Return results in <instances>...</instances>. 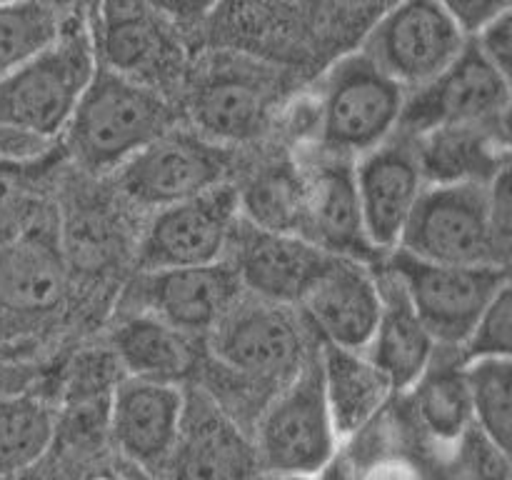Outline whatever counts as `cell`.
Here are the masks:
<instances>
[{
	"instance_id": "obj_1",
	"label": "cell",
	"mask_w": 512,
	"mask_h": 480,
	"mask_svg": "<svg viewBox=\"0 0 512 480\" xmlns=\"http://www.w3.org/2000/svg\"><path fill=\"white\" fill-rule=\"evenodd\" d=\"M88 13H65L55 38L0 83V128L55 143L98 70Z\"/></svg>"
},
{
	"instance_id": "obj_2",
	"label": "cell",
	"mask_w": 512,
	"mask_h": 480,
	"mask_svg": "<svg viewBox=\"0 0 512 480\" xmlns=\"http://www.w3.org/2000/svg\"><path fill=\"white\" fill-rule=\"evenodd\" d=\"M168 128H173L170 98L98 65L65 125L63 150L90 173H108Z\"/></svg>"
},
{
	"instance_id": "obj_3",
	"label": "cell",
	"mask_w": 512,
	"mask_h": 480,
	"mask_svg": "<svg viewBox=\"0 0 512 480\" xmlns=\"http://www.w3.org/2000/svg\"><path fill=\"white\" fill-rule=\"evenodd\" d=\"M183 83L195 130L218 145L260 138L280 95L275 65L238 48L210 50L188 68Z\"/></svg>"
},
{
	"instance_id": "obj_4",
	"label": "cell",
	"mask_w": 512,
	"mask_h": 480,
	"mask_svg": "<svg viewBox=\"0 0 512 480\" xmlns=\"http://www.w3.org/2000/svg\"><path fill=\"white\" fill-rule=\"evenodd\" d=\"M405 90L363 50L330 65L318 98L320 143L330 155L358 158L398 133Z\"/></svg>"
},
{
	"instance_id": "obj_5",
	"label": "cell",
	"mask_w": 512,
	"mask_h": 480,
	"mask_svg": "<svg viewBox=\"0 0 512 480\" xmlns=\"http://www.w3.org/2000/svg\"><path fill=\"white\" fill-rule=\"evenodd\" d=\"M93 43L100 68L170 98L188 73L180 28L145 0H98Z\"/></svg>"
},
{
	"instance_id": "obj_6",
	"label": "cell",
	"mask_w": 512,
	"mask_h": 480,
	"mask_svg": "<svg viewBox=\"0 0 512 480\" xmlns=\"http://www.w3.org/2000/svg\"><path fill=\"white\" fill-rule=\"evenodd\" d=\"M488 183L425 185L400 238V253L445 265L508 268L488 218Z\"/></svg>"
},
{
	"instance_id": "obj_7",
	"label": "cell",
	"mask_w": 512,
	"mask_h": 480,
	"mask_svg": "<svg viewBox=\"0 0 512 480\" xmlns=\"http://www.w3.org/2000/svg\"><path fill=\"white\" fill-rule=\"evenodd\" d=\"M338 443L325 405L320 363L308 358L260 415L255 460L263 473L315 478L338 455Z\"/></svg>"
},
{
	"instance_id": "obj_8",
	"label": "cell",
	"mask_w": 512,
	"mask_h": 480,
	"mask_svg": "<svg viewBox=\"0 0 512 480\" xmlns=\"http://www.w3.org/2000/svg\"><path fill=\"white\" fill-rule=\"evenodd\" d=\"M385 270L405 290L433 343L445 348H460L478 315L510 283L508 268L428 263L400 250L390 253Z\"/></svg>"
},
{
	"instance_id": "obj_9",
	"label": "cell",
	"mask_w": 512,
	"mask_h": 480,
	"mask_svg": "<svg viewBox=\"0 0 512 480\" xmlns=\"http://www.w3.org/2000/svg\"><path fill=\"white\" fill-rule=\"evenodd\" d=\"M465 43L438 0H395L373 20L360 50L410 93L443 73Z\"/></svg>"
},
{
	"instance_id": "obj_10",
	"label": "cell",
	"mask_w": 512,
	"mask_h": 480,
	"mask_svg": "<svg viewBox=\"0 0 512 480\" xmlns=\"http://www.w3.org/2000/svg\"><path fill=\"white\" fill-rule=\"evenodd\" d=\"M115 175L133 203L160 210L228 183V153L198 130L168 128L125 160Z\"/></svg>"
},
{
	"instance_id": "obj_11",
	"label": "cell",
	"mask_w": 512,
	"mask_h": 480,
	"mask_svg": "<svg viewBox=\"0 0 512 480\" xmlns=\"http://www.w3.org/2000/svg\"><path fill=\"white\" fill-rule=\"evenodd\" d=\"M510 78L493 68L473 40L430 83L405 95L398 130L420 138L450 125H485L508 120Z\"/></svg>"
},
{
	"instance_id": "obj_12",
	"label": "cell",
	"mask_w": 512,
	"mask_h": 480,
	"mask_svg": "<svg viewBox=\"0 0 512 480\" xmlns=\"http://www.w3.org/2000/svg\"><path fill=\"white\" fill-rule=\"evenodd\" d=\"M210 353L228 370L248 378H293L308 360L305 328L290 305L240 295L210 330Z\"/></svg>"
},
{
	"instance_id": "obj_13",
	"label": "cell",
	"mask_w": 512,
	"mask_h": 480,
	"mask_svg": "<svg viewBox=\"0 0 512 480\" xmlns=\"http://www.w3.org/2000/svg\"><path fill=\"white\" fill-rule=\"evenodd\" d=\"M238 220V188L233 183H220L208 193L160 208L140 240V265L148 273L225 260Z\"/></svg>"
},
{
	"instance_id": "obj_14",
	"label": "cell",
	"mask_w": 512,
	"mask_h": 480,
	"mask_svg": "<svg viewBox=\"0 0 512 480\" xmlns=\"http://www.w3.org/2000/svg\"><path fill=\"white\" fill-rule=\"evenodd\" d=\"M360 13H373V0H223L213 18L243 38L235 48L273 63L275 53H300Z\"/></svg>"
},
{
	"instance_id": "obj_15",
	"label": "cell",
	"mask_w": 512,
	"mask_h": 480,
	"mask_svg": "<svg viewBox=\"0 0 512 480\" xmlns=\"http://www.w3.org/2000/svg\"><path fill=\"white\" fill-rule=\"evenodd\" d=\"M185 395L178 385L120 375L108 413V435L120 458L150 470L165 468L180 438Z\"/></svg>"
},
{
	"instance_id": "obj_16",
	"label": "cell",
	"mask_w": 512,
	"mask_h": 480,
	"mask_svg": "<svg viewBox=\"0 0 512 480\" xmlns=\"http://www.w3.org/2000/svg\"><path fill=\"white\" fill-rule=\"evenodd\" d=\"M365 235L375 253H393L425 188L415 143L385 140L353 160Z\"/></svg>"
},
{
	"instance_id": "obj_17",
	"label": "cell",
	"mask_w": 512,
	"mask_h": 480,
	"mask_svg": "<svg viewBox=\"0 0 512 480\" xmlns=\"http://www.w3.org/2000/svg\"><path fill=\"white\" fill-rule=\"evenodd\" d=\"M298 308L325 345L365 350L380 315L378 273L363 260L328 255Z\"/></svg>"
},
{
	"instance_id": "obj_18",
	"label": "cell",
	"mask_w": 512,
	"mask_h": 480,
	"mask_svg": "<svg viewBox=\"0 0 512 480\" xmlns=\"http://www.w3.org/2000/svg\"><path fill=\"white\" fill-rule=\"evenodd\" d=\"M243 295L228 260L193 268L148 270L138 288V313L155 315L188 335L210 333Z\"/></svg>"
},
{
	"instance_id": "obj_19",
	"label": "cell",
	"mask_w": 512,
	"mask_h": 480,
	"mask_svg": "<svg viewBox=\"0 0 512 480\" xmlns=\"http://www.w3.org/2000/svg\"><path fill=\"white\" fill-rule=\"evenodd\" d=\"M230 250V265L238 273L243 290L290 308L300 303L305 288L330 255L298 235L268 233L253 228L243 218L238 220Z\"/></svg>"
},
{
	"instance_id": "obj_20",
	"label": "cell",
	"mask_w": 512,
	"mask_h": 480,
	"mask_svg": "<svg viewBox=\"0 0 512 480\" xmlns=\"http://www.w3.org/2000/svg\"><path fill=\"white\" fill-rule=\"evenodd\" d=\"M305 173H308L305 240L338 258L368 263L375 250L365 235L353 160L330 155L328 160H320Z\"/></svg>"
},
{
	"instance_id": "obj_21",
	"label": "cell",
	"mask_w": 512,
	"mask_h": 480,
	"mask_svg": "<svg viewBox=\"0 0 512 480\" xmlns=\"http://www.w3.org/2000/svg\"><path fill=\"white\" fill-rule=\"evenodd\" d=\"M165 468L173 480H250L258 470L255 450L215 405L185 410L180 438Z\"/></svg>"
},
{
	"instance_id": "obj_22",
	"label": "cell",
	"mask_w": 512,
	"mask_h": 480,
	"mask_svg": "<svg viewBox=\"0 0 512 480\" xmlns=\"http://www.w3.org/2000/svg\"><path fill=\"white\" fill-rule=\"evenodd\" d=\"M380 315L363 353L390 380L395 393H405L420 380L435 358V343L415 315L398 280L380 270Z\"/></svg>"
},
{
	"instance_id": "obj_23",
	"label": "cell",
	"mask_w": 512,
	"mask_h": 480,
	"mask_svg": "<svg viewBox=\"0 0 512 480\" xmlns=\"http://www.w3.org/2000/svg\"><path fill=\"white\" fill-rule=\"evenodd\" d=\"M420 168L433 183H488L508 168V123L450 125L413 138Z\"/></svg>"
},
{
	"instance_id": "obj_24",
	"label": "cell",
	"mask_w": 512,
	"mask_h": 480,
	"mask_svg": "<svg viewBox=\"0 0 512 480\" xmlns=\"http://www.w3.org/2000/svg\"><path fill=\"white\" fill-rule=\"evenodd\" d=\"M318 363L325 405L340 440L358 435L393 398L395 388L363 350L323 345Z\"/></svg>"
},
{
	"instance_id": "obj_25",
	"label": "cell",
	"mask_w": 512,
	"mask_h": 480,
	"mask_svg": "<svg viewBox=\"0 0 512 480\" xmlns=\"http://www.w3.org/2000/svg\"><path fill=\"white\" fill-rule=\"evenodd\" d=\"M110 340L113 358L130 378L178 385V380L188 378L198 363L193 335L148 313H133L120 320Z\"/></svg>"
},
{
	"instance_id": "obj_26",
	"label": "cell",
	"mask_w": 512,
	"mask_h": 480,
	"mask_svg": "<svg viewBox=\"0 0 512 480\" xmlns=\"http://www.w3.org/2000/svg\"><path fill=\"white\" fill-rule=\"evenodd\" d=\"M63 293V260L58 248L38 230L0 245V308L13 313H48Z\"/></svg>"
},
{
	"instance_id": "obj_27",
	"label": "cell",
	"mask_w": 512,
	"mask_h": 480,
	"mask_svg": "<svg viewBox=\"0 0 512 480\" xmlns=\"http://www.w3.org/2000/svg\"><path fill=\"white\" fill-rule=\"evenodd\" d=\"M240 218L253 228L305 238L308 225V173L298 165L275 163L238 188Z\"/></svg>"
},
{
	"instance_id": "obj_28",
	"label": "cell",
	"mask_w": 512,
	"mask_h": 480,
	"mask_svg": "<svg viewBox=\"0 0 512 480\" xmlns=\"http://www.w3.org/2000/svg\"><path fill=\"white\" fill-rule=\"evenodd\" d=\"M410 393H413L415 415L435 443L453 450L470 433L473 410H470L463 360L440 365L433 358Z\"/></svg>"
},
{
	"instance_id": "obj_29",
	"label": "cell",
	"mask_w": 512,
	"mask_h": 480,
	"mask_svg": "<svg viewBox=\"0 0 512 480\" xmlns=\"http://www.w3.org/2000/svg\"><path fill=\"white\" fill-rule=\"evenodd\" d=\"M118 360L110 355H88L73 370L65 395V410L60 420H55V435H65V443L78 448H90L100 440V430H108V413L113 388L120 380L115 375Z\"/></svg>"
},
{
	"instance_id": "obj_30",
	"label": "cell",
	"mask_w": 512,
	"mask_h": 480,
	"mask_svg": "<svg viewBox=\"0 0 512 480\" xmlns=\"http://www.w3.org/2000/svg\"><path fill=\"white\" fill-rule=\"evenodd\" d=\"M63 153V145L53 143L33 158L0 160V245L35 230L43 213L45 183Z\"/></svg>"
},
{
	"instance_id": "obj_31",
	"label": "cell",
	"mask_w": 512,
	"mask_h": 480,
	"mask_svg": "<svg viewBox=\"0 0 512 480\" xmlns=\"http://www.w3.org/2000/svg\"><path fill=\"white\" fill-rule=\"evenodd\" d=\"M55 443V413L38 398L0 400V473L20 475L33 468Z\"/></svg>"
},
{
	"instance_id": "obj_32",
	"label": "cell",
	"mask_w": 512,
	"mask_h": 480,
	"mask_svg": "<svg viewBox=\"0 0 512 480\" xmlns=\"http://www.w3.org/2000/svg\"><path fill=\"white\" fill-rule=\"evenodd\" d=\"M468 380L473 428L500 450L510 453L512 440V360L480 358L463 363Z\"/></svg>"
},
{
	"instance_id": "obj_33",
	"label": "cell",
	"mask_w": 512,
	"mask_h": 480,
	"mask_svg": "<svg viewBox=\"0 0 512 480\" xmlns=\"http://www.w3.org/2000/svg\"><path fill=\"white\" fill-rule=\"evenodd\" d=\"M60 18L40 0H18L0 8V83L55 38Z\"/></svg>"
},
{
	"instance_id": "obj_34",
	"label": "cell",
	"mask_w": 512,
	"mask_h": 480,
	"mask_svg": "<svg viewBox=\"0 0 512 480\" xmlns=\"http://www.w3.org/2000/svg\"><path fill=\"white\" fill-rule=\"evenodd\" d=\"M463 363L480 358H510L512 353V290L510 283L495 295L465 335Z\"/></svg>"
},
{
	"instance_id": "obj_35",
	"label": "cell",
	"mask_w": 512,
	"mask_h": 480,
	"mask_svg": "<svg viewBox=\"0 0 512 480\" xmlns=\"http://www.w3.org/2000/svg\"><path fill=\"white\" fill-rule=\"evenodd\" d=\"M508 458L510 453L470 428V433L453 448L455 480H510Z\"/></svg>"
},
{
	"instance_id": "obj_36",
	"label": "cell",
	"mask_w": 512,
	"mask_h": 480,
	"mask_svg": "<svg viewBox=\"0 0 512 480\" xmlns=\"http://www.w3.org/2000/svg\"><path fill=\"white\" fill-rule=\"evenodd\" d=\"M438 5L465 38H473L485 25L510 13V0H438Z\"/></svg>"
},
{
	"instance_id": "obj_37",
	"label": "cell",
	"mask_w": 512,
	"mask_h": 480,
	"mask_svg": "<svg viewBox=\"0 0 512 480\" xmlns=\"http://www.w3.org/2000/svg\"><path fill=\"white\" fill-rule=\"evenodd\" d=\"M473 45L478 48V53L493 65L498 73H503L505 78H510L512 68V15L505 13L498 20H493L490 25H485L480 33H475Z\"/></svg>"
},
{
	"instance_id": "obj_38",
	"label": "cell",
	"mask_w": 512,
	"mask_h": 480,
	"mask_svg": "<svg viewBox=\"0 0 512 480\" xmlns=\"http://www.w3.org/2000/svg\"><path fill=\"white\" fill-rule=\"evenodd\" d=\"M488 190V218L500 250L510 255L512 245V208H510V165L495 173L485 185Z\"/></svg>"
},
{
	"instance_id": "obj_39",
	"label": "cell",
	"mask_w": 512,
	"mask_h": 480,
	"mask_svg": "<svg viewBox=\"0 0 512 480\" xmlns=\"http://www.w3.org/2000/svg\"><path fill=\"white\" fill-rule=\"evenodd\" d=\"M163 18H168L175 28H195L218 13L223 0H145Z\"/></svg>"
},
{
	"instance_id": "obj_40",
	"label": "cell",
	"mask_w": 512,
	"mask_h": 480,
	"mask_svg": "<svg viewBox=\"0 0 512 480\" xmlns=\"http://www.w3.org/2000/svg\"><path fill=\"white\" fill-rule=\"evenodd\" d=\"M75 480H150V473L113 453L90 460Z\"/></svg>"
},
{
	"instance_id": "obj_41",
	"label": "cell",
	"mask_w": 512,
	"mask_h": 480,
	"mask_svg": "<svg viewBox=\"0 0 512 480\" xmlns=\"http://www.w3.org/2000/svg\"><path fill=\"white\" fill-rule=\"evenodd\" d=\"M53 143L33 138V135L18 133V130L0 128V160H15V158H33V155L48 150Z\"/></svg>"
},
{
	"instance_id": "obj_42",
	"label": "cell",
	"mask_w": 512,
	"mask_h": 480,
	"mask_svg": "<svg viewBox=\"0 0 512 480\" xmlns=\"http://www.w3.org/2000/svg\"><path fill=\"white\" fill-rule=\"evenodd\" d=\"M363 480H423L408 463L400 460H383L365 473Z\"/></svg>"
},
{
	"instance_id": "obj_43",
	"label": "cell",
	"mask_w": 512,
	"mask_h": 480,
	"mask_svg": "<svg viewBox=\"0 0 512 480\" xmlns=\"http://www.w3.org/2000/svg\"><path fill=\"white\" fill-rule=\"evenodd\" d=\"M315 480H358V478H355L353 465H350L343 455H335V458L330 460L318 475H315Z\"/></svg>"
},
{
	"instance_id": "obj_44",
	"label": "cell",
	"mask_w": 512,
	"mask_h": 480,
	"mask_svg": "<svg viewBox=\"0 0 512 480\" xmlns=\"http://www.w3.org/2000/svg\"><path fill=\"white\" fill-rule=\"evenodd\" d=\"M48 8H53L58 15L65 13H88L93 18L95 8H98V0H40Z\"/></svg>"
},
{
	"instance_id": "obj_45",
	"label": "cell",
	"mask_w": 512,
	"mask_h": 480,
	"mask_svg": "<svg viewBox=\"0 0 512 480\" xmlns=\"http://www.w3.org/2000/svg\"><path fill=\"white\" fill-rule=\"evenodd\" d=\"M13 480H65V478L55 468H45L43 460H40L38 465H33V468L23 470V473H20V475H15Z\"/></svg>"
},
{
	"instance_id": "obj_46",
	"label": "cell",
	"mask_w": 512,
	"mask_h": 480,
	"mask_svg": "<svg viewBox=\"0 0 512 480\" xmlns=\"http://www.w3.org/2000/svg\"><path fill=\"white\" fill-rule=\"evenodd\" d=\"M258 480H315L313 475H295V473H263Z\"/></svg>"
},
{
	"instance_id": "obj_47",
	"label": "cell",
	"mask_w": 512,
	"mask_h": 480,
	"mask_svg": "<svg viewBox=\"0 0 512 480\" xmlns=\"http://www.w3.org/2000/svg\"><path fill=\"white\" fill-rule=\"evenodd\" d=\"M10 3H18V0H0V8H3V5H10Z\"/></svg>"
}]
</instances>
